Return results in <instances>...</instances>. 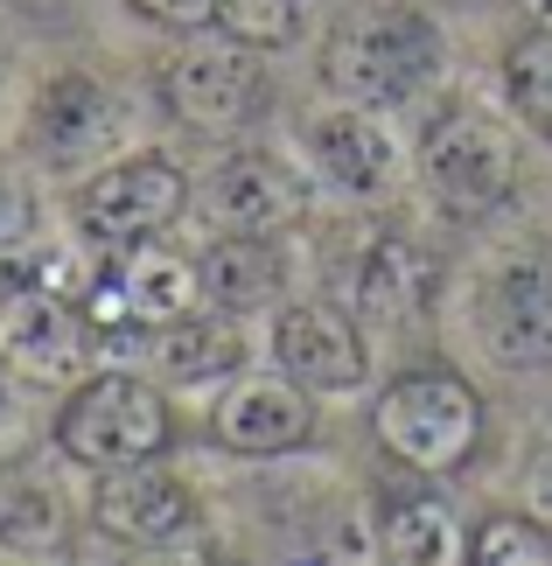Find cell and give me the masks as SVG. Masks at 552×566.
I'll use <instances>...</instances> for the list:
<instances>
[{
	"mask_svg": "<svg viewBox=\"0 0 552 566\" xmlns=\"http://www.w3.org/2000/svg\"><path fill=\"white\" fill-rule=\"evenodd\" d=\"M532 511H539L545 525H552V448H545L539 462H532Z\"/></svg>",
	"mask_w": 552,
	"mask_h": 566,
	"instance_id": "obj_27",
	"label": "cell"
},
{
	"mask_svg": "<svg viewBox=\"0 0 552 566\" xmlns=\"http://www.w3.org/2000/svg\"><path fill=\"white\" fill-rule=\"evenodd\" d=\"M140 21H154V29H175V35H189V29H210V0H126Z\"/></svg>",
	"mask_w": 552,
	"mask_h": 566,
	"instance_id": "obj_26",
	"label": "cell"
},
{
	"mask_svg": "<svg viewBox=\"0 0 552 566\" xmlns=\"http://www.w3.org/2000/svg\"><path fill=\"white\" fill-rule=\"evenodd\" d=\"M204 308V280H196V259L168 252L162 238L126 252H105V266L84 280V315H92L98 343H126L140 329H162V322Z\"/></svg>",
	"mask_w": 552,
	"mask_h": 566,
	"instance_id": "obj_10",
	"label": "cell"
},
{
	"mask_svg": "<svg viewBox=\"0 0 552 566\" xmlns=\"http://www.w3.org/2000/svg\"><path fill=\"white\" fill-rule=\"evenodd\" d=\"M378 553L385 566H469V525L455 517L448 496L406 490L385 496L378 511Z\"/></svg>",
	"mask_w": 552,
	"mask_h": 566,
	"instance_id": "obj_20",
	"label": "cell"
},
{
	"mask_svg": "<svg viewBox=\"0 0 552 566\" xmlns=\"http://www.w3.org/2000/svg\"><path fill=\"white\" fill-rule=\"evenodd\" d=\"M126 350L140 357V371H154V385H225L246 371L238 315H217V308H189L162 329L126 336Z\"/></svg>",
	"mask_w": 552,
	"mask_h": 566,
	"instance_id": "obj_16",
	"label": "cell"
},
{
	"mask_svg": "<svg viewBox=\"0 0 552 566\" xmlns=\"http://www.w3.org/2000/svg\"><path fill=\"white\" fill-rule=\"evenodd\" d=\"M126 98L92 71H56L35 84L29 119H21V147L29 161L56 168V176H92L98 161H113L126 147Z\"/></svg>",
	"mask_w": 552,
	"mask_h": 566,
	"instance_id": "obj_9",
	"label": "cell"
},
{
	"mask_svg": "<svg viewBox=\"0 0 552 566\" xmlns=\"http://www.w3.org/2000/svg\"><path fill=\"white\" fill-rule=\"evenodd\" d=\"M518 176H524V161H518L511 126L476 98L440 105L427 119V134H419V182H427V196L448 217L503 210L518 196Z\"/></svg>",
	"mask_w": 552,
	"mask_h": 566,
	"instance_id": "obj_5",
	"label": "cell"
},
{
	"mask_svg": "<svg viewBox=\"0 0 552 566\" xmlns=\"http://www.w3.org/2000/svg\"><path fill=\"white\" fill-rule=\"evenodd\" d=\"M204 280V308L217 315H259L287 301V245L280 238H252V231H217L210 252L196 259Z\"/></svg>",
	"mask_w": 552,
	"mask_h": 566,
	"instance_id": "obj_19",
	"label": "cell"
},
{
	"mask_svg": "<svg viewBox=\"0 0 552 566\" xmlns=\"http://www.w3.org/2000/svg\"><path fill=\"white\" fill-rule=\"evenodd\" d=\"M92 525L113 538V546H147V538H168V532L196 525V490L162 462L105 469L92 483Z\"/></svg>",
	"mask_w": 552,
	"mask_h": 566,
	"instance_id": "obj_15",
	"label": "cell"
},
{
	"mask_svg": "<svg viewBox=\"0 0 552 566\" xmlns=\"http://www.w3.org/2000/svg\"><path fill=\"white\" fill-rule=\"evenodd\" d=\"M308 0H210V29H225L252 50H287L301 35Z\"/></svg>",
	"mask_w": 552,
	"mask_h": 566,
	"instance_id": "obj_23",
	"label": "cell"
},
{
	"mask_svg": "<svg viewBox=\"0 0 552 566\" xmlns=\"http://www.w3.org/2000/svg\"><path fill=\"white\" fill-rule=\"evenodd\" d=\"M273 364L322 399H350L371 385V336L357 315L329 301H287L273 315Z\"/></svg>",
	"mask_w": 552,
	"mask_h": 566,
	"instance_id": "obj_13",
	"label": "cell"
},
{
	"mask_svg": "<svg viewBox=\"0 0 552 566\" xmlns=\"http://www.w3.org/2000/svg\"><path fill=\"white\" fill-rule=\"evenodd\" d=\"M301 147H308V168L343 196H385L399 182V168H406V147L385 126V113L378 105H350V98L308 113Z\"/></svg>",
	"mask_w": 552,
	"mask_h": 566,
	"instance_id": "obj_14",
	"label": "cell"
},
{
	"mask_svg": "<svg viewBox=\"0 0 552 566\" xmlns=\"http://www.w3.org/2000/svg\"><path fill=\"white\" fill-rule=\"evenodd\" d=\"M524 14H532V29H552V0H518Z\"/></svg>",
	"mask_w": 552,
	"mask_h": 566,
	"instance_id": "obj_28",
	"label": "cell"
},
{
	"mask_svg": "<svg viewBox=\"0 0 552 566\" xmlns=\"http://www.w3.org/2000/svg\"><path fill=\"white\" fill-rule=\"evenodd\" d=\"M98 357V329L84 315V287L56 266V252L0 259V364L29 385L71 391Z\"/></svg>",
	"mask_w": 552,
	"mask_h": 566,
	"instance_id": "obj_1",
	"label": "cell"
},
{
	"mask_svg": "<svg viewBox=\"0 0 552 566\" xmlns=\"http://www.w3.org/2000/svg\"><path fill=\"white\" fill-rule=\"evenodd\" d=\"M175 448V406L140 371H84L56 406V454L77 469H134Z\"/></svg>",
	"mask_w": 552,
	"mask_h": 566,
	"instance_id": "obj_3",
	"label": "cell"
},
{
	"mask_svg": "<svg viewBox=\"0 0 552 566\" xmlns=\"http://www.w3.org/2000/svg\"><path fill=\"white\" fill-rule=\"evenodd\" d=\"M210 441L225 454H252V462L294 454L315 441V391L287 371H238L210 406Z\"/></svg>",
	"mask_w": 552,
	"mask_h": 566,
	"instance_id": "obj_12",
	"label": "cell"
},
{
	"mask_svg": "<svg viewBox=\"0 0 552 566\" xmlns=\"http://www.w3.org/2000/svg\"><path fill=\"white\" fill-rule=\"evenodd\" d=\"M371 433L399 469L413 475H461L469 454L482 448V391L448 371V364H419V371H399L378 406H371Z\"/></svg>",
	"mask_w": 552,
	"mask_h": 566,
	"instance_id": "obj_4",
	"label": "cell"
},
{
	"mask_svg": "<svg viewBox=\"0 0 552 566\" xmlns=\"http://www.w3.org/2000/svg\"><path fill=\"white\" fill-rule=\"evenodd\" d=\"M189 203L210 231L287 238L308 217V182L280 155H267V147H231V155L189 189Z\"/></svg>",
	"mask_w": 552,
	"mask_h": 566,
	"instance_id": "obj_11",
	"label": "cell"
},
{
	"mask_svg": "<svg viewBox=\"0 0 552 566\" xmlns=\"http://www.w3.org/2000/svg\"><path fill=\"white\" fill-rule=\"evenodd\" d=\"M154 92H162L168 119H183L189 134H238L267 113V71H259V50L238 35H204L189 29L154 71Z\"/></svg>",
	"mask_w": 552,
	"mask_h": 566,
	"instance_id": "obj_6",
	"label": "cell"
},
{
	"mask_svg": "<svg viewBox=\"0 0 552 566\" xmlns=\"http://www.w3.org/2000/svg\"><path fill=\"white\" fill-rule=\"evenodd\" d=\"M183 210H189V176L168 155H113L71 189V224L92 252L147 245Z\"/></svg>",
	"mask_w": 552,
	"mask_h": 566,
	"instance_id": "obj_8",
	"label": "cell"
},
{
	"mask_svg": "<svg viewBox=\"0 0 552 566\" xmlns=\"http://www.w3.org/2000/svg\"><path fill=\"white\" fill-rule=\"evenodd\" d=\"M0 420H8V385H0Z\"/></svg>",
	"mask_w": 552,
	"mask_h": 566,
	"instance_id": "obj_29",
	"label": "cell"
},
{
	"mask_svg": "<svg viewBox=\"0 0 552 566\" xmlns=\"http://www.w3.org/2000/svg\"><path fill=\"white\" fill-rule=\"evenodd\" d=\"M357 315H364V336H392V343H406V336L427 329V315H434V266L406 245V238H378V245L364 252Z\"/></svg>",
	"mask_w": 552,
	"mask_h": 566,
	"instance_id": "obj_18",
	"label": "cell"
},
{
	"mask_svg": "<svg viewBox=\"0 0 552 566\" xmlns=\"http://www.w3.org/2000/svg\"><path fill=\"white\" fill-rule=\"evenodd\" d=\"M461 329L469 350L490 357L497 371H545L552 364V259L503 252L482 266L461 294Z\"/></svg>",
	"mask_w": 552,
	"mask_h": 566,
	"instance_id": "obj_7",
	"label": "cell"
},
{
	"mask_svg": "<svg viewBox=\"0 0 552 566\" xmlns=\"http://www.w3.org/2000/svg\"><path fill=\"white\" fill-rule=\"evenodd\" d=\"M469 566H552V525L539 511H490L469 532Z\"/></svg>",
	"mask_w": 552,
	"mask_h": 566,
	"instance_id": "obj_22",
	"label": "cell"
},
{
	"mask_svg": "<svg viewBox=\"0 0 552 566\" xmlns=\"http://www.w3.org/2000/svg\"><path fill=\"white\" fill-rule=\"evenodd\" d=\"M71 538H77L71 490L56 483V469L42 454H21V462L0 469V546L14 559H56L71 553Z\"/></svg>",
	"mask_w": 552,
	"mask_h": 566,
	"instance_id": "obj_17",
	"label": "cell"
},
{
	"mask_svg": "<svg viewBox=\"0 0 552 566\" xmlns=\"http://www.w3.org/2000/svg\"><path fill=\"white\" fill-rule=\"evenodd\" d=\"M503 98L552 147V29H532L503 50Z\"/></svg>",
	"mask_w": 552,
	"mask_h": 566,
	"instance_id": "obj_21",
	"label": "cell"
},
{
	"mask_svg": "<svg viewBox=\"0 0 552 566\" xmlns=\"http://www.w3.org/2000/svg\"><path fill=\"white\" fill-rule=\"evenodd\" d=\"M29 231H35V189L14 161H0V259L29 245Z\"/></svg>",
	"mask_w": 552,
	"mask_h": 566,
	"instance_id": "obj_25",
	"label": "cell"
},
{
	"mask_svg": "<svg viewBox=\"0 0 552 566\" xmlns=\"http://www.w3.org/2000/svg\"><path fill=\"white\" fill-rule=\"evenodd\" d=\"M113 566H231V553L204 532H168V538H147V546H119Z\"/></svg>",
	"mask_w": 552,
	"mask_h": 566,
	"instance_id": "obj_24",
	"label": "cell"
},
{
	"mask_svg": "<svg viewBox=\"0 0 552 566\" xmlns=\"http://www.w3.org/2000/svg\"><path fill=\"white\" fill-rule=\"evenodd\" d=\"M448 63V42H440V21L413 0H385V8H364L336 21V35L322 42V84L350 105H399L413 92H427Z\"/></svg>",
	"mask_w": 552,
	"mask_h": 566,
	"instance_id": "obj_2",
	"label": "cell"
},
{
	"mask_svg": "<svg viewBox=\"0 0 552 566\" xmlns=\"http://www.w3.org/2000/svg\"><path fill=\"white\" fill-rule=\"evenodd\" d=\"M308 566H315V559H308Z\"/></svg>",
	"mask_w": 552,
	"mask_h": 566,
	"instance_id": "obj_30",
	"label": "cell"
}]
</instances>
